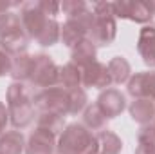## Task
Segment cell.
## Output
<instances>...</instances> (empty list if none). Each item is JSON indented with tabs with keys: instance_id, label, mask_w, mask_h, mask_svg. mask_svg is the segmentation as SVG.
<instances>
[{
	"instance_id": "1",
	"label": "cell",
	"mask_w": 155,
	"mask_h": 154,
	"mask_svg": "<svg viewBox=\"0 0 155 154\" xmlns=\"http://www.w3.org/2000/svg\"><path fill=\"white\" fill-rule=\"evenodd\" d=\"M58 154H99L97 138L83 123H71L60 134Z\"/></svg>"
},
{
	"instance_id": "2",
	"label": "cell",
	"mask_w": 155,
	"mask_h": 154,
	"mask_svg": "<svg viewBox=\"0 0 155 154\" xmlns=\"http://www.w3.org/2000/svg\"><path fill=\"white\" fill-rule=\"evenodd\" d=\"M7 113L15 129H24L35 120V102L22 82H13L7 89Z\"/></svg>"
},
{
	"instance_id": "3",
	"label": "cell",
	"mask_w": 155,
	"mask_h": 154,
	"mask_svg": "<svg viewBox=\"0 0 155 154\" xmlns=\"http://www.w3.org/2000/svg\"><path fill=\"white\" fill-rule=\"evenodd\" d=\"M94 20L88 29V40L97 45H110L117 35L116 15L112 9V2H96L92 4Z\"/></svg>"
},
{
	"instance_id": "4",
	"label": "cell",
	"mask_w": 155,
	"mask_h": 154,
	"mask_svg": "<svg viewBox=\"0 0 155 154\" xmlns=\"http://www.w3.org/2000/svg\"><path fill=\"white\" fill-rule=\"evenodd\" d=\"M33 102H35V107L40 109L41 113H52L65 118V114H69L71 111V94L61 85L38 91L33 96Z\"/></svg>"
},
{
	"instance_id": "5",
	"label": "cell",
	"mask_w": 155,
	"mask_h": 154,
	"mask_svg": "<svg viewBox=\"0 0 155 154\" xmlns=\"http://www.w3.org/2000/svg\"><path fill=\"white\" fill-rule=\"evenodd\" d=\"M60 69L56 65V62L49 56V54H35L33 56V71L29 83H33L35 87L41 89H49V87H56L60 85Z\"/></svg>"
},
{
	"instance_id": "6",
	"label": "cell",
	"mask_w": 155,
	"mask_h": 154,
	"mask_svg": "<svg viewBox=\"0 0 155 154\" xmlns=\"http://www.w3.org/2000/svg\"><path fill=\"white\" fill-rule=\"evenodd\" d=\"M112 9H114L116 18H126L137 24H146L155 16V0L152 2H143V0L112 2Z\"/></svg>"
},
{
	"instance_id": "7",
	"label": "cell",
	"mask_w": 155,
	"mask_h": 154,
	"mask_svg": "<svg viewBox=\"0 0 155 154\" xmlns=\"http://www.w3.org/2000/svg\"><path fill=\"white\" fill-rule=\"evenodd\" d=\"M20 20H22L24 33L29 38L36 40L41 29L45 27L49 16H45L43 11L40 9V2H25L20 5Z\"/></svg>"
},
{
	"instance_id": "8",
	"label": "cell",
	"mask_w": 155,
	"mask_h": 154,
	"mask_svg": "<svg viewBox=\"0 0 155 154\" xmlns=\"http://www.w3.org/2000/svg\"><path fill=\"white\" fill-rule=\"evenodd\" d=\"M128 94L134 100L155 102V71H141L128 80Z\"/></svg>"
},
{
	"instance_id": "9",
	"label": "cell",
	"mask_w": 155,
	"mask_h": 154,
	"mask_svg": "<svg viewBox=\"0 0 155 154\" xmlns=\"http://www.w3.org/2000/svg\"><path fill=\"white\" fill-rule=\"evenodd\" d=\"M97 107L101 109V113L105 114L107 120H112L119 116L124 109H126V98L124 94L119 91V89H114V87H108L105 91H101V94L97 96Z\"/></svg>"
},
{
	"instance_id": "10",
	"label": "cell",
	"mask_w": 155,
	"mask_h": 154,
	"mask_svg": "<svg viewBox=\"0 0 155 154\" xmlns=\"http://www.w3.org/2000/svg\"><path fill=\"white\" fill-rule=\"evenodd\" d=\"M83 75V87H96V89H108L112 85V80L108 75V69L101 62H90L81 67Z\"/></svg>"
},
{
	"instance_id": "11",
	"label": "cell",
	"mask_w": 155,
	"mask_h": 154,
	"mask_svg": "<svg viewBox=\"0 0 155 154\" xmlns=\"http://www.w3.org/2000/svg\"><path fill=\"white\" fill-rule=\"evenodd\" d=\"M56 136L45 129L36 127L25 143V154H54Z\"/></svg>"
},
{
	"instance_id": "12",
	"label": "cell",
	"mask_w": 155,
	"mask_h": 154,
	"mask_svg": "<svg viewBox=\"0 0 155 154\" xmlns=\"http://www.w3.org/2000/svg\"><path fill=\"white\" fill-rule=\"evenodd\" d=\"M137 51L146 65L155 69V26H144L139 33Z\"/></svg>"
},
{
	"instance_id": "13",
	"label": "cell",
	"mask_w": 155,
	"mask_h": 154,
	"mask_svg": "<svg viewBox=\"0 0 155 154\" xmlns=\"http://www.w3.org/2000/svg\"><path fill=\"white\" fill-rule=\"evenodd\" d=\"M130 116L141 125H150L155 121V102L152 100H134L130 105Z\"/></svg>"
},
{
	"instance_id": "14",
	"label": "cell",
	"mask_w": 155,
	"mask_h": 154,
	"mask_svg": "<svg viewBox=\"0 0 155 154\" xmlns=\"http://www.w3.org/2000/svg\"><path fill=\"white\" fill-rule=\"evenodd\" d=\"M107 69H108L112 83H116V85L126 83L132 76V67H130V64H128V60L124 56H114L107 64Z\"/></svg>"
},
{
	"instance_id": "15",
	"label": "cell",
	"mask_w": 155,
	"mask_h": 154,
	"mask_svg": "<svg viewBox=\"0 0 155 154\" xmlns=\"http://www.w3.org/2000/svg\"><path fill=\"white\" fill-rule=\"evenodd\" d=\"M25 151V138L20 131H7L0 136V154H22Z\"/></svg>"
},
{
	"instance_id": "16",
	"label": "cell",
	"mask_w": 155,
	"mask_h": 154,
	"mask_svg": "<svg viewBox=\"0 0 155 154\" xmlns=\"http://www.w3.org/2000/svg\"><path fill=\"white\" fill-rule=\"evenodd\" d=\"M60 85L65 87L67 91H74V89H83V75H81V67H78L76 64L69 62L60 69Z\"/></svg>"
},
{
	"instance_id": "17",
	"label": "cell",
	"mask_w": 155,
	"mask_h": 154,
	"mask_svg": "<svg viewBox=\"0 0 155 154\" xmlns=\"http://www.w3.org/2000/svg\"><path fill=\"white\" fill-rule=\"evenodd\" d=\"M97 51H96V45L92 44V40L85 38L83 42H79L76 47H72V64H76L78 67H83L90 62H96Z\"/></svg>"
},
{
	"instance_id": "18",
	"label": "cell",
	"mask_w": 155,
	"mask_h": 154,
	"mask_svg": "<svg viewBox=\"0 0 155 154\" xmlns=\"http://www.w3.org/2000/svg\"><path fill=\"white\" fill-rule=\"evenodd\" d=\"M33 71V56L24 53L18 56H13V67H11V76L15 82H29Z\"/></svg>"
},
{
	"instance_id": "19",
	"label": "cell",
	"mask_w": 155,
	"mask_h": 154,
	"mask_svg": "<svg viewBox=\"0 0 155 154\" xmlns=\"http://www.w3.org/2000/svg\"><path fill=\"white\" fill-rule=\"evenodd\" d=\"M27 45H29V37L24 31L22 33H15V35L5 37V38H0V49H4L11 56L24 54L27 51Z\"/></svg>"
},
{
	"instance_id": "20",
	"label": "cell",
	"mask_w": 155,
	"mask_h": 154,
	"mask_svg": "<svg viewBox=\"0 0 155 154\" xmlns=\"http://www.w3.org/2000/svg\"><path fill=\"white\" fill-rule=\"evenodd\" d=\"M97 145H99V154H119L123 151V142L116 132L105 129L96 134Z\"/></svg>"
},
{
	"instance_id": "21",
	"label": "cell",
	"mask_w": 155,
	"mask_h": 154,
	"mask_svg": "<svg viewBox=\"0 0 155 154\" xmlns=\"http://www.w3.org/2000/svg\"><path fill=\"white\" fill-rule=\"evenodd\" d=\"M83 125L88 131H105L107 129V118L97 107V103L87 105V109L83 111Z\"/></svg>"
},
{
	"instance_id": "22",
	"label": "cell",
	"mask_w": 155,
	"mask_h": 154,
	"mask_svg": "<svg viewBox=\"0 0 155 154\" xmlns=\"http://www.w3.org/2000/svg\"><path fill=\"white\" fill-rule=\"evenodd\" d=\"M134 154H155V127L153 123L143 125L137 134V149Z\"/></svg>"
},
{
	"instance_id": "23",
	"label": "cell",
	"mask_w": 155,
	"mask_h": 154,
	"mask_svg": "<svg viewBox=\"0 0 155 154\" xmlns=\"http://www.w3.org/2000/svg\"><path fill=\"white\" fill-rule=\"evenodd\" d=\"M36 127L45 129L49 132H52L54 136L61 134L65 129V120L60 114H52V113H40L38 120H36Z\"/></svg>"
},
{
	"instance_id": "24",
	"label": "cell",
	"mask_w": 155,
	"mask_h": 154,
	"mask_svg": "<svg viewBox=\"0 0 155 154\" xmlns=\"http://www.w3.org/2000/svg\"><path fill=\"white\" fill-rule=\"evenodd\" d=\"M60 37H61V26L58 24L56 18H49L45 27L41 29L40 37L36 38V42L40 45H43V47H51V45H54L60 40Z\"/></svg>"
},
{
	"instance_id": "25",
	"label": "cell",
	"mask_w": 155,
	"mask_h": 154,
	"mask_svg": "<svg viewBox=\"0 0 155 154\" xmlns=\"http://www.w3.org/2000/svg\"><path fill=\"white\" fill-rule=\"evenodd\" d=\"M22 31H24V27H22L20 15L11 13V11L0 15V38L11 37L15 33H22Z\"/></svg>"
},
{
	"instance_id": "26",
	"label": "cell",
	"mask_w": 155,
	"mask_h": 154,
	"mask_svg": "<svg viewBox=\"0 0 155 154\" xmlns=\"http://www.w3.org/2000/svg\"><path fill=\"white\" fill-rule=\"evenodd\" d=\"M69 94H71V111H69V114H79L81 111L87 109V102H88V98H87L85 89H74V91H69Z\"/></svg>"
},
{
	"instance_id": "27",
	"label": "cell",
	"mask_w": 155,
	"mask_h": 154,
	"mask_svg": "<svg viewBox=\"0 0 155 154\" xmlns=\"http://www.w3.org/2000/svg\"><path fill=\"white\" fill-rule=\"evenodd\" d=\"M87 7H88V4L81 2V0H65V2L60 4V9L67 15V18H72V16L79 15V13H83Z\"/></svg>"
},
{
	"instance_id": "28",
	"label": "cell",
	"mask_w": 155,
	"mask_h": 154,
	"mask_svg": "<svg viewBox=\"0 0 155 154\" xmlns=\"http://www.w3.org/2000/svg\"><path fill=\"white\" fill-rule=\"evenodd\" d=\"M40 9L49 18H56V15L61 11L60 9V2H54V0H40Z\"/></svg>"
},
{
	"instance_id": "29",
	"label": "cell",
	"mask_w": 155,
	"mask_h": 154,
	"mask_svg": "<svg viewBox=\"0 0 155 154\" xmlns=\"http://www.w3.org/2000/svg\"><path fill=\"white\" fill-rule=\"evenodd\" d=\"M11 67H13V58H11V54H7L4 49H0V76L11 75Z\"/></svg>"
},
{
	"instance_id": "30",
	"label": "cell",
	"mask_w": 155,
	"mask_h": 154,
	"mask_svg": "<svg viewBox=\"0 0 155 154\" xmlns=\"http://www.w3.org/2000/svg\"><path fill=\"white\" fill-rule=\"evenodd\" d=\"M7 121H9V113H7V107H5V105L0 102V136L5 132Z\"/></svg>"
},
{
	"instance_id": "31",
	"label": "cell",
	"mask_w": 155,
	"mask_h": 154,
	"mask_svg": "<svg viewBox=\"0 0 155 154\" xmlns=\"http://www.w3.org/2000/svg\"><path fill=\"white\" fill-rule=\"evenodd\" d=\"M15 5H18V4L16 2H7V0H0V15L9 13V9L15 7Z\"/></svg>"
},
{
	"instance_id": "32",
	"label": "cell",
	"mask_w": 155,
	"mask_h": 154,
	"mask_svg": "<svg viewBox=\"0 0 155 154\" xmlns=\"http://www.w3.org/2000/svg\"><path fill=\"white\" fill-rule=\"evenodd\" d=\"M153 127H155V121H153Z\"/></svg>"
}]
</instances>
